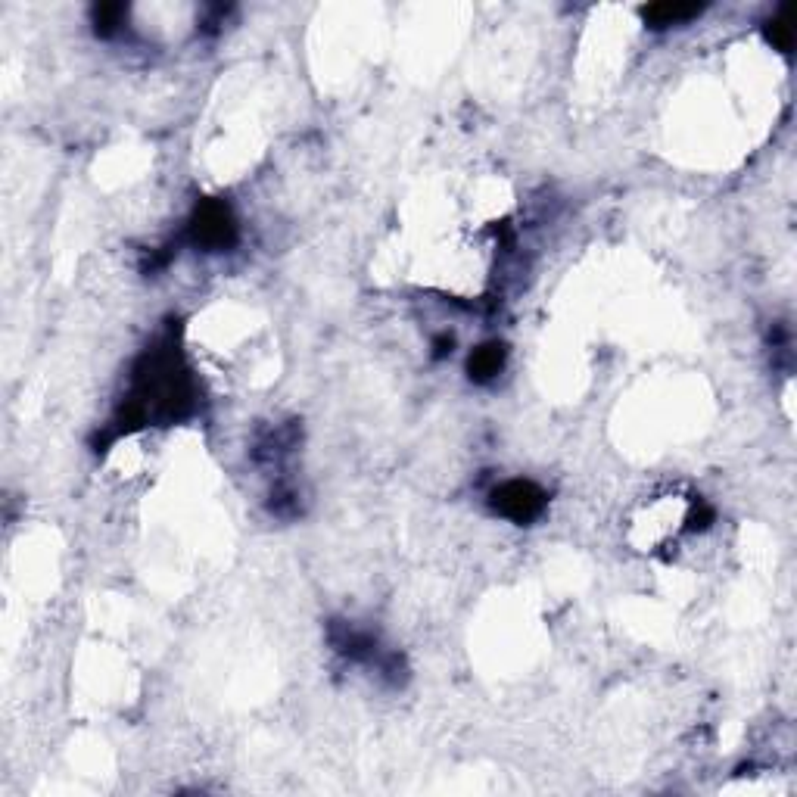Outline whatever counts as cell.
Segmentation results:
<instances>
[{
    "label": "cell",
    "mask_w": 797,
    "mask_h": 797,
    "mask_svg": "<svg viewBox=\"0 0 797 797\" xmlns=\"http://www.w3.org/2000/svg\"><path fill=\"white\" fill-rule=\"evenodd\" d=\"M190 237H194V243L203 246V250H225V246H231L237 237V225H234L228 206L206 203L197 212L194 225H190Z\"/></svg>",
    "instance_id": "obj_1"
},
{
    "label": "cell",
    "mask_w": 797,
    "mask_h": 797,
    "mask_svg": "<svg viewBox=\"0 0 797 797\" xmlns=\"http://www.w3.org/2000/svg\"><path fill=\"white\" fill-rule=\"evenodd\" d=\"M492 499H496V511L517 520V524L533 520L545 508V492L530 480H508L492 492Z\"/></svg>",
    "instance_id": "obj_2"
},
{
    "label": "cell",
    "mask_w": 797,
    "mask_h": 797,
    "mask_svg": "<svg viewBox=\"0 0 797 797\" xmlns=\"http://www.w3.org/2000/svg\"><path fill=\"white\" fill-rule=\"evenodd\" d=\"M502 368V346H483L471 355V374L477 380H489L496 377Z\"/></svg>",
    "instance_id": "obj_3"
},
{
    "label": "cell",
    "mask_w": 797,
    "mask_h": 797,
    "mask_svg": "<svg viewBox=\"0 0 797 797\" xmlns=\"http://www.w3.org/2000/svg\"><path fill=\"white\" fill-rule=\"evenodd\" d=\"M698 13H701L698 7L661 4V7H651V10H648V19H654V25H676V22H685L689 16H698Z\"/></svg>",
    "instance_id": "obj_4"
}]
</instances>
